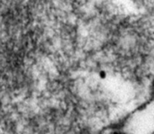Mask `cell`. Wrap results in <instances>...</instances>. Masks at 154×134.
Segmentation results:
<instances>
[{"label":"cell","mask_w":154,"mask_h":134,"mask_svg":"<svg viewBox=\"0 0 154 134\" xmlns=\"http://www.w3.org/2000/svg\"><path fill=\"white\" fill-rule=\"evenodd\" d=\"M106 134H130L126 132H124V131H121V130H112V131H109L108 132H106Z\"/></svg>","instance_id":"cell-1"},{"label":"cell","mask_w":154,"mask_h":134,"mask_svg":"<svg viewBox=\"0 0 154 134\" xmlns=\"http://www.w3.org/2000/svg\"><path fill=\"white\" fill-rule=\"evenodd\" d=\"M99 76H100L101 78H106V72L105 70H101V71L99 72Z\"/></svg>","instance_id":"cell-2"}]
</instances>
